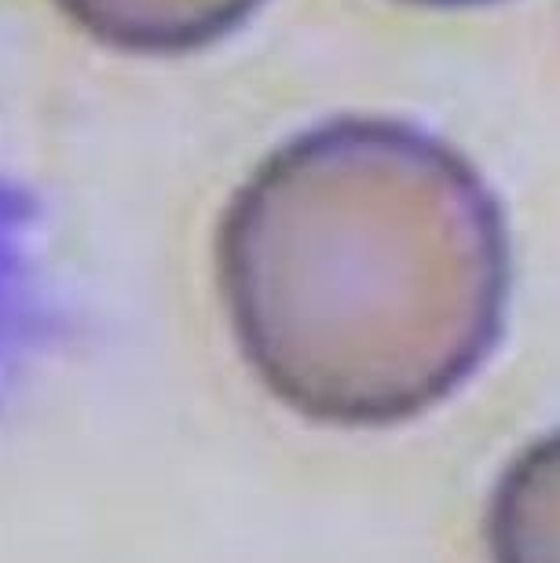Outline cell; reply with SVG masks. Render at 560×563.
I'll use <instances>...</instances> for the list:
<instances>
[{"label":"cell","mask_w":560,"mask_h":563,"mask_svg":"<svg viewBox=\"0 0 560 563\" xmlns=\"http://www.w3.org/2000/svg\"><path fill=\"white\" fill-rule=\"evenodd\" d=\"M217 286L242 358L283 407L333 428L399 424L451 399L498 344L506 212L432 132L333 118L231 195Z\"/></svg>","instance_id":"obj_1"},{"label":"cell","mask_w":560,"mask_h":563,"mask_svg":"<svg viewBox=\"0 0 560 563\" xmlns=\"http://www.w3.org/2000/svg\"><path fill=\"white\" fill-rule=\"evenodd\" d=\"M77 30L114 52L176 55L228 37L264 0H52Z\"/></svg>","instance_id":"obj_2"},{"label":"cell","mask_w":560,"mask_h":563,"mask_svg":"<svg viewBox=\"0 0 560 563\" xmlns=\"http://www.w3.org/2000/svg\"><path fill=\"white\" fill-rule=\"evenodd\" d=\"M560 450L557 439L528 446L502 476L487 516L495 563H557L560 516Z\"/></svg>","instance_id":"obj_3"},{"label":"cell","mask_w":560,"mask_h":563,"mask_svg":"<svg viewBox=\"0 0 560 563\" xmlns=\"http://www.w3.org/2000/svg\"><path fill=\"white\" fill-rule=\"evenodd\" d=\"M414 4H432V8H465V4H487V0H414Z\"/></svg>","instance_id":"obj_4"}]
</instances>
